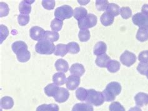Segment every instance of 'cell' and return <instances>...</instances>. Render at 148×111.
<instances>
[{
  "instance_id": "cell-24",
  "label": "cell",
  "mask_w": 148,
  "mask_h": 111,
  "mask_svg": "<svg viewBox=\"0 0 148 111\" xmlns=\"http://www.w3.org/2000/svg\"><path fill=\"white\" fill-rule=\"evenodd\" d=\"M68 52V51L67 48V44H58L56 46L55 51H54V54L56 56L63 57L67 54Z\"/></svg>"
},
{
  "instance_id": "cell-3",
  "label": "cell",
  "mask_w": 148,
  "mask_h": 111,
  "mask_svg": "<svg viewBox=\"0 0 148 111\" xmlns=\"http://www.w3.org/2000/svg\"><path fill=\"white\" fill-rule=\"evenodd\" d=\"M56 46L53 43L46 39H42L38 42L35 46V50L40 54H51L55 51Z\"/></svg>"
},
{
  "instance_id": "cell-38",
  "label": "cell",
  "mask_w": 148,
  "mask_h": 111,
  "mask_svg": "<svg viewBox=\"0 0 148 111\" xmlns=\"http://www.w3.org/2000/svg\"><path fill=\"white\" fill-rule=\"evenodd\" d=\"M110 111H126L124 107L118 102H113L110 106Z\"/></svg>"
},
{
  "instance_id": "cell-27",
  "label": "cell",
  "mask_w": 148,
  "mask_h": 111,
  "mask_svg": "<svg viewBox=\"0 0 148 111\" xmlns=\"http://www.w3.org/2000/svg\"><path fill=\"white\" fill-rule=\"evenodd\" d=\"M136 39L140 42L148 40V29L139 28L136 34Z\"/></svg>"
},
{
  "instance_id": "cell-39",
  "label": "cell",
  "mask_w": 148,
  "mask_h": 111,
  "mask_svg": "<svg viewBox=\"0 0 148 111\" xmlns=\"http://www.w3.org/2000/svg\"><path fill=\"white\" fill-rule=\"evenodd\" d=\"M137 70L142 75H146L148 72V63H140L137 67Z\"/></svg>"
},
{
  "instance_id": "cell-32",
  "label": "cell",
  "mask_w": 148,
  "mask_h": 111,
  "mask_svg": "<svg viewBox=\"0 0 148 111\" xmlns=\"http://www.w3.org/2000/svg\"><path fill=\"white\" fill-rule=\"evenodd\" d=\"M91 34L88 29H81L78 34V37L81 42H87L90 39Z\"/></svg>"
},
{
  "instance_id": "cell-31",
  "label": "cell",
  "mask_w": 148,
  "mask_h": 111,
  "mask_svg": "<svg viewBox=\"0 0 148 111\" xmlns=\"http://www.w3.org/2000/svg\"><path fill=\"white\" fill-rule=\"evenodd\" d=\"M76 96L81 101H86L88 96V90L83 87H79L76 91Z\"/></svg>"
},
{
  "instance_id": "cell-10",
  "label": "cell",
  "mask_w": 148,
  "mask_h": 111,
  "mask_svg": "<svg viewBox=\"0 0 148 111\" xmlns=\"http://www.w3.org/2000/svg\"><path fill=\"white\" fill-rule=\"evenodd\" d=\"M81 82V79L78 76L71 75L66 80V87L69 90L73 91L79 86Z\"/></svg>"
},
{
  "instance_id": "cell-15",
  "label": "cell",
  "mask_w": 148,
  "mask_h": 111,
  "mask_svg": "<svg viewBox=\"0 0 148 111\" xmlns=\"http://www.w3.org/2000/svg\"><path fill=\"white\" fill-rule=\"evenodd\" d=\"M111 58L106 53L104 54L98 56L95 61L96 64L100 67H106L108 63L110 62Z\"/></svg>"
},
{
  "instance_id": "cell-7",
  "label": "cell",
  "mask_w": 148,
  "mask_h": 111,
  "mask_svg": "<svg viewBox=\"0 0 148 111\" xmlns=\"http://www.w3.org/2000/svg\"><path fill=\"white\" fill-rule=\"evenodd\" d=\"M132 21L135 25L139 26V28L148 29V16L143 13H136L132 17Z\"/></svg>"
},
{
  "instance_id": "cell-29",
  "label": "cell",
  "mask_w": 148,
  "mask_h": 111,
  "mask_svg": "<svg viewBox=\"0 0 148 111\" xmlns=\"http://www.w3.org/2000/svg\"><path fill=\"white\" fill-rule=\"evenodd\" d=\"M60 38V34L58 32L50 31H46L45 34V39H47L51 42H56Z\"/></svg>"
},
{
  "instance_id": "cell-17",
  "label": "cell",
  "mask_w": 148,
  "mask_h": 111,
  "mask_svg": "<svg viewBox=\"0 0 148 111\" xmlns=\"http://www.w3.org/2000/svg\"><path fill=\"white\" fill-rule=\"evenodd\" d=\"M54 66H55L56 69L58 71H61L62 72H64V73L68 72L69 70L68 63L63 59H58L56 61Z\"/></svg>"
},
{
  "instance_id": "cell-21",
  "label": "cell",
  "mask_w": 148,
  "mask_h": 111,
  "mask_svg": "<svg viewBox=\"0 0 148 111\" xmlns=\"http://www.w3.org/2000/svg\"><path fill=\"white\" fill-rule=\"evenodd\" d=\"M72 111H94V109L88 103H77L73 106Z\"/></svg>"
},
{
  "instance_id": "cell-5",
  "label": "cell",
  "mask_w": 148,
  "mask_h": 111,
  "mask_svg": "<svg viewBox=\"0 0 148 111\" xmlns=\"http://www.w3.org/2000/svg\"><path fill=\"white\" fill-rule=\"evenodd\" d=\"M74 15V11L69 5H63L58 7L54 12V16L56 18L63 21L66 19L71 18Z\"/></svg>"
},
{
  "instance_id": "cell-45",
  "label": "cell",
  "mask_w": 148,
  "mask_h": 111,
  "mask_svg": "<svg viewBox=\"0 0 148 111\" xmlns=\"http://www.w3.org/2000/svg\"><path fill=\"white\" fill-rule=\"evenodd\" d=\"M146 77H147V78L148 79V72H147V74H146Z\"/></svg>"
},
{
  "instance_id": "cell-9",
  "label": "cell",
  "mask_w": 148,
  "mask_h": 111,
  "mask_svg": "<svg viewBox=\"0 0 148 111\" xmlns=\"http://www.w3.org/2000/svg\"><path fill=\"white\" fill-rule=\"evenodd\" d=\"M45 31L43 29L39 26H33L29 30V36L34 41H40L45 38Z\"/></svg>"
},
{
  "instance_id": "cell-12",
  "label": "cell",
  "mask_w": 148,
  "mask_h": 111,
  "mask_svg": "<svg viewBox=\"0 0 148 111\" xmlns=\"http://www.w3.org/2000/svg\"><path fill=\"white\" fill-rule=\"evenodd\" d=\"M34 1H23L19 5V11L21 14L28 15L32 11V5Z\"/></svg>"
},
{
  "instance_id": "cell-42",
  "label": "cell",
  "mask_w": 148,
  "mask_h": 111,
  "mask_svg": "<svg viewBox=\"0 0 148 111\" xmlns=\"http://www.w3.org/2000/svg\"><path fill=\"white\" fill-rule=\"evenodd\" d=\"M138 59L141 63H148V51H144L140 52Z\"/></svg>"
},
{
  "instance_id": "cell-26",
  "label": "cell",
  "mask_w": 148,
  "mask_h": 111,
  "mask_svg": "<svg viewBox=\"0 0 148 111\" xmlns=\"http://www.w3.org/2000/svg\"><path fill=\"white\" fill-rule=\"evenodd\" d=\"M36 111H59V107L55 104H44L38 106Z\"/></svg>"
},
{
  "instance_id": "cell-16",
  "label": "cell",
  "mask_w": 148,
  "mask_h": 111,
  "mask_svg": "<svg viewBox=\"0 0 148 111\" xmlns=\"http://www.w3.org/2000/svg\"><path fill=\"white\" fill-rule=\"evenodd\" d=\"M60 87L54 83H51L48 84L45 87V93L48 97H54L57 94Z\"/></svg>"
},
{
  "instance_id": "cell-36",
  "label": "cell",
  "mask_w": 148,
  "mask_h": 111,
  "mask_svg": "<svg viewBox=\"0 0 148 111\" xmlns=\"http://www.w3.org/2000/svg\"><path fill=\"white\" fill-rule=\"evenodd\" d=\"M18 21L19 25L21 26H25L28 24L29 21V15L26 14H19L18 16Z\"/></svg>"
},
{
  "instance_id": "cell-13",
  "label": "cell",
  "mask_w": 148,
  "mask_h": 111,
  "mask_svg": "<svg viewBox=\"0 0 148 111\" xmlns=\"http://www.w3.org/2000/svg\"><path fill=\"white\" fill-rule=\"evenodd\" d=\"M69 71L72 75L78 76L80 78L81 76H82L84 74L85 69L81 64L75 63L73 64L71 67H70Z\"/></svg>"
},
{
  "instance_id": "cell-44",
  "label": "cell",
  "mask_w": 148,
  "mask_h": 111,
  "mask_svg": "<svg viewBox=\"0 0 148 111\" xmlns=\"http://www.w3.org/2000/svg\"><path fill=\"white\" fill-rule=\"evenodd\" d=\"M129 111H142V110L139 107H134V108H131Z\"/></svg>"
},
{
  "instance_id": "cell-35",
  "label": "cell",
  "mask_w": 148,
  "mask_h": 111,
  "mask_svg": "<svg viewBox=\"0 0 148 111\" xmlns=\"http://www.w3.org/2000/svg\"><path fill=\"white\" fill-rule=\"evenodd\" d=\"M109 4L110 3H108V1H107V0H97V1H96V8L99 11L106 10Z\"/></svg>"
},
{
  "instance_id": "cell-28",
  "label": "cell",
  "mask_w": 148,
  "mask_h": 111,
  "mask_svg": "<svg viewBox=\"0 0 148 111\" xmlns=\"http://www.w3.org/2000/svg\"><path fill=\"white\" fill-rule=\"evenodd\" d=\"M120 66L121 65L118 61L116 60H110L107 65L106 68L109 72H111V73H115L119 70Z\"/></svg>"
},
{
  "instance_id": "cell-18",
  "label": "cell",
  "mask_w": 148,
  "mask_h": 111,
  "mask_svg": "<svg viewBox=\"0 0 148 111\" xmlns=\"http://www.w3.org/2000/svg\"><path fill=\"white\" fill-rule=\"evenodd\" d=\"M66 77L64 72H60L55 73L53 76V81L57 86H62L66 82Z\"/></svg>"
},
{
  "instance_id": "cell-1",
  "label": "cell",
  "mask_w": 148,
  "mask_h": 111,
  "mask_svg": "<svg viewBox=\"0 0 148 111\" xmlns=\"http://www.w3.org/2000/svg\"><path fill=\"white\" fill-rule=\"evenodd\" d=\"M11 48L16 54L17 59L20 63H26L31 58V53L28 49V46L25 42L19 41L13 43Z\"/></svg>"
},
{
  "instance_id": "cell-43",
  "label": "cell",
  "mask_w": 148,
  "mask_h": 111,
  "mask_svg": "<svg viewBox=\"0 0 148 111\" xmlns=\"http://www.w3.org/2000/svg\"><path fill=\"white\" fill-rule=\"evenodd\" d=\"M142 13L148 16V5H144L142 7Z\"/></svg>"
},
{
  "instance_id": "cell-37",
  "label": "cell",
  "mask_w": 148,
  "mask_h": 111,
  "mask_svg": "<svg viewBox=\"0 0 148 111\" xmlns=\"http://www.w3.org/2000/svg\"><path fill=\"white\" fill-rule=\"evenodd\" d=\"M56 2L54 0H43L42 1V5L46 10H52L55 6Z\"/></svg>"
},
{
  "instance_id": "cell-11",
  "label": "cell",
  "mask_w": 148,
  "mask_h": 111,
  "mask_svg": "<svg viewBox=\"0 0 148 111\" xmlns=\"http://www.w3.org/2000/svg\"><path fill=\"white\" fill-rule=\"evenodd\" d=\"M69 97V93L68 90L64 87H60L57 94L54 97V100L58 103H63L68 100Z\"/></svg>"
},
{
  "instance_id": "cell-8",
  "label": "cell",
  "mask_w": 148,
  "mask_h": 111,
  "mask_svg": "<svg viewBox=\"0 0 148 111\" xmlns=\"http://www.w3.org/2000/svg\"><path fill=\"white\" fill-rule=\"evenodd\" d=\"M120 61L124 66L130 67L136 63V56L132 52L125 51L120 56Z\"/></svg>"
},
{
  "instance_id": "cell-6",
  "label": "cell",
  "mask_w": 148,
  "mask_h": 111,
  "mask_svg": "<svg viewBox=\"0 0 148 111\" xmlns=\"http://www.w3.org/2000/svg\"><path fill=\"white\" fill-rule=\"evenodd\" d=\"M97 21L98 19L95 15L89 13L84 18L77 21V24L80 29H88L95 26Z\"/></svg>"
},
{
  "instance_id": "cell-19",
  "label": "cell",
  "mask_w": 148,
  "mask_h": 111,
  "mask_svg": "<svg viewBox=\"0 0 148 111\" xmlns=\"http://www.w3.org/2000/svg\"><path fill=\"white\" fill-rule=\"evenodd\" d=\"M107 51V46L106 43L103 41H99L97 43L94 47V54L96 56L104 54Z\"/></svg>"
},
{
  "instance_id": "cell-33",
  "label": "cell",
  "mask_w": 148,
  "mask_h": 111,
  "mask_svg": "<svg viewBox=\"0 0 148 111\" xmlns=\"http://www.w3.org/2000/svg\"><path fill=\"white\" fill-rule=\"evenodd\" d=\"M68 52L71 54H77L80 51L79 46L76 42H71L67 44Z\"/></svg>"
},
{
  "instance_id": "cell-2",
  "label": "cell",
  "mask_w": 148,
  "mask_h": 111,
  "mask_svg": "<svg viewBox=\"0 0 148 111\" xmlns=\"http://www.w3.org/2000/svg\"><path fill=\"white\" fill-rule=\"evenodd\" d=\"M121 92V86L119 83L117 82L109 83L106 89L103 92L104 101L107 102L113 101L116 99V96L119 95Z\"/></svg>"
},
{
  "instance_id": "cell-25",
  "label": "cell",
  "mask_w": 148,
  "mask_h": 111,
  "mask_svg": "<svg viewBox=\"0 0 148 111\" xmlns=\"http://www.w3.org/2000/svg\"><path fill=\"white\" fill-rule=\"evenodd\" d=\"M106 12L114 17L118 16L120 14V7L115 3H110L106 8Z\"/></svg>"
},
{
  "instance_id": "cell-4",
  "label": "cell",
  "mask_w": 148,
  "mask_h": 111,
  "mask_svg": "<svg viewBox=\"0 0 148 111\" xmlns=\"http://www.w3.org/2000/svg\"><path fill=\"white\" fill-rule=\"evenodd\" d=\"M86 101L91 105L95 106H101L104 102L103 93L92 89L88 90V96Z\"/></svg>"
},
{
  "instance_id": "cell-41",
  "label": "cell",
  "mask_w": 148,
  "mask_h": 111,
  "mask_svg": "<svg viewBox=\"0 0 148 111\" xmlns=\"http://www.w3.org/2000/svg\"><path fill=\"white\" fill-rule=\"evenodd\" d=\"M0 6H1V10H0V11H1V14H0V16H1V17L6 16L7 15L9 14V11H10L8 5L5 3L1 2L0 3Z\"/></svg>"
},
{
  "instance_id": "cell-22",
  "label": "cell",
  "mask_w": 148,
  "mask_h": 111,
  "mask_svg": "<svg viewBox=\"0 0 148 111\" xmlns=\"http://www.w3.org/2000/svg\"><path fill=\"white\" fill-rule=\"evenodd\" d=\"M88 14L86 9H85L83 7H76L75 10H74V18L77 21L84 18Z\"/></svg>"
},
{
  "instance_id": "cell-14",
  "label": "cell",
  "mask_w": 148,
  "mask_h": 111,
  "mask_svg": "<svg viewBox=\"0 0 148 111\" xmlns=\"http://www.w3.org/2000/svg\"><path fill=\"white\" fill-rule=\"evenodd\" d=\"M134 99L138 107H143L148 104V95L146 93H139L135 95Z\"/></svg>"
},
{
  "instance_id": "cell-20",
  "label": "cell",
  "mask_w": 148,
  "mask_h": 111,
  "mask_svg": "<svg viewBox=\"0 0 148 111\" xmlns=\"http://www.w3.org/2000/svg\"><path fill=\"white\" fill-rule=\"evenodd\" d=\"M101 22L104 26H111L114 21V17L107 12L104 13L101 16Z\"/></svg>"
},
{
  "instance_id": "cell-30",
  "label": "cell",
  "mask_w": 148,
  "mask_h": 111,
  "mask_svg": "<svg viewBox=\"0 0 148 111\" xmlns=\"http://www.w3.org/2000/svg\"><path fill=\"white\" fill-rule=\"evenodd\" d=\"M63 25V21L59 20L58 18H54V20L51 22V28L53 31L58 32L62 29Z\"/></svg>"
},
{
  "instance_id": "cell-23",
  "label": "cell",
  "mask_w": 148,
  "mask_h": 111,
  "mask_svg": "<svg viewBox=\"0 0 148 111\" xmlns=\"http://www.w3.org/2000/svg\"><path fill=\"white\" fill-rule=\"evenodd\" d=\"M14 106L13 98L9 96H5L1 99V107L4 109H11Z\"/></svg>"
},
{
  "instance_id": "cell-40",
  "label": "cell",
  "mask_w": 148,
  "mask_h": 111,
  "mask_svg": "<svg viewBox=\"0 0 148 111\" xmlns=\"http://www.w3.org/2000/svg\"><path fill=\"white\" fill-rule=\"evenodd\" d=\"M0 31H1V43L8 37L9 34V31L6 26L1 25L0 26Z\"/></svg>"
},
{
  "instance_id": "cell-34",
  "label": "cell",
  "mask_w": 148,
  "mask_h": 111,
  "mask_svg": "<svg viewBox=\"0 0 148 111\" xmlns=\"http://www.w3.org/2000/svg\"><path fill=\"white\" fill-rule=\"evenodd\" d=\"M120 14L123 19L127 20L132 16V11L129 7H123L120 9Z\"/></svg>"
}]
</instances>
